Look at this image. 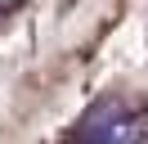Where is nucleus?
<instances>
[{"instance_id":"nucleus-1","label":"nucleus","mask_w":148,"mask_h":144,"mask_svg":"<svg viewBox=\"0 0 148 144\" xmlns=\"http://www.w3.org/2000/svg\"><path fill=\"white\" fill-rule=\"evenodd\" d=\"M81 144H139V117L121 104H99L81 122Z\"/></svg>"},{"instance_id":"nucleus-2","label":"nucleus","mask_w":148,"mask_h":144,"mask_svg":"<svg viewBox=\"0 0 148 144\" xmlns=\"http://www.w3.org/2000/svg\"><path fill=\"white\" fill-rule=\"evenodd\" d=\"M14 5H18V0H0V9H14Z\"/></svg>"}]
</instances>
